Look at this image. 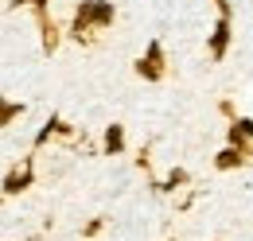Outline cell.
<instances>
[{"mask_svg": "<svg viewBox=\"0 0 253 241\" xmlns=\"http://www.w3.org/2000/svg\"><path fill=\"white\" fill-rule=\"evenodd\" d=\"M105 152H109V156H121V152H125V128H121V124H109V128H105Z\"/></svg>", "mask_w": 253, "mask_h": 241, "instance_id": "cell-6", "label": "cell"}, {"mask_svg": "<svg viewBox=\"0 0 253 241\" xmlns=\"http://www.w3.org/2000/svg\"><path fill=\"white\" fill-rule=\"evenodd\" d=\"M20 113H24V105H20V101H8V97H0V128H4V124H12Z\"/></svg>", "mask_w": 253, "mask_h": 241, "instance_id": "cell-7", "label": "cell"}, {"mask_svg": "<svg viewBox=\"0 0 253 241\" xmlns=\"http://www.w3.org/2000/svg\"><path fill=\"white\" fill-rule=\"evenodd\" d=\"M136 74L140 78H148V82H156L160 74H164V47H160L156 39L148 43V51L140 55V62H136Z\"/></svg>", "mask_w": 253, "mask_h": 241, "instance_id": "cell-3", "label": "cell"}, {"mask_svg": "<svg viewBox=\"0 0 253 241\" xmlns=\"http://www.w3.org/2000/svg\"><path fill=\"white\" fill-rule=\"evenodd\" d=\"M66 124L59 117H51L47 120V124H43V128H39V132H35V148H39V144H47V140H51V132H63Z\"/></svg>", "mask_w": 253, "mask_h": 241, "instance_id": "cell-8", "label": "cell"}, {"mask_svg": "<svg viewBox=\"0 0 253 241\" xmlns=\"http://www.w3.org/2000/svg\"><path fill=\"white\" fill-rule=\"evenodd\" d=\"M113 4L109 0H82V8H78V16H74V31L82 35V31L90 28H109L113 24Z\"/></svg>", "mask_w": 253, "mask_h": 241, "instance_id": "cell-1", "label": "cell"}, {"mask_svg": "<svg viewBox=\"0 0 253 241\" xmlns=\"http://www.w3.org/2000/svg\"><path fill=\"white\" fill-rule=\"evenodd\" d=\"M179 183H187V171H183V167H175V171L168 175V191H175Z\"/></svg>", "mask_w": 253, "mask_h": 241, "instance_id": "cell-10", "label": "cell"}, {"mask_svg": "<svg viewBox=\"0 0 253 241\" xmlns=\"http://www.w3.org/2000/svg\"><path fill=\"white\" fill-rule=\"evenodd\" d=\"M32 160L24 163V171H8V179H4V195H20V191H28L32 187Z\"/></svg>", "mask_w": 253, "mask_h": 241, "instance_id": "cell-5", "label": "cell"}, {"mask_svg": "<svg viewBox=\"0 0 253 241\" xmlns=\"http://www.w3.org/2000/svg\"><path fill=\"white\" fill-rule=\"evenodd\" d=\"M218 8H222V16H218V24H214V31H211V55L226 59V47H230V4L218 0Z\"/></svg>", "mask_w": 253, "mask_h": 241, "instance_id": "cell-2", "label": "cell"}, {"mask_svg": "<svg viewBox=\"0 0 253 241\" xmlns=\"http://www.w3.org/2000/svg\"><path fill=\"white\" fill-rule=\"evenodd\" d=\"M242 160H246V156H242L238 148H222V152H218V167H222V171H230V167H238Z\"/></svg>", "mask_w": 253, "mask_h": 241, "instance_id": "cell-9", "label": "cell"}, {"mask_svg": "<svg viewBox=\"0 0 253 241\" xmlns=\"http://www.w3.org/2000/svg\"><path fill=\"white\" fill-rule=\"evenodd\" d=\"M230 148H238V152L253 148V120L250 117H242V120L230 124Z\"/></svg>", "mask_w": 253, "mask_h": 241, "instance_id": "cell-4", "label": "cell"}]
</instances>
